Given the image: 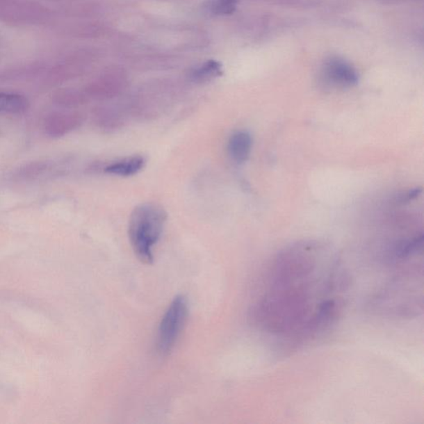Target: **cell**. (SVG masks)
Listing matches in <instances>:
<instances>
[{"label": "cell", "instance_id": "9c48e42d", "mask_svg": "<svg viewBox=\"0 0 424 424\" xmlns=\"http://www.w3.org/2000/svg\"><path fill=\"white\" fill-rule=\"evenodd\" d=\"M222 75V67L216 60H211L203 63L200 67L195 68L190 74V78L197 83H204V82L215 79Z\"/></svg>", "mask_w": 424, "mask_h": 424}, {"label": "cell", "instance_id": "30bf717a", "mask_svg": "<svg viewBox=\"0 0 424 424\" xmlns=\"http://www.w3.org/2000/svg\"><path fill=\"white\" fill-rule=\"evenodd\" d=\"M238 0H211L209 10L215 15H228L236 11Z\"/></svg>", "mask_w": 424, "mask_h": 424}, {"label": "cell", "instance_id": "ba28073f", "mask_svg": "<svg viewBox=\"0 0 424 424\" xmlns=\"http://www.w3.org/2000/svg\"><path fill=\"white\" fill-rule=\"evenodd\" d=\"M28 101L15 93H0V113L22 114L28 110Z\"/></svg>", "mask_w": 424, "mask_h": 424}, {"label": "cell", "instance_id": "7a4b0ae2", "mask_svg": "<svg viewBox=\"0 0 424 424\" xmlns=\"http://www.w3.org/2000/svg\"><path fill=\"white\" fill-rule=\"evenodd\" d=\"M161 206L148 202L138 205L132 211L129 222V238L138 259L145 265L154 262V248L161 238L167 220Z\"/></svg>", "mask_w": 424, "mask_h": 424}, {"label": "cell", "instance_id": "6da1fadb", "mask_svg": "<svg viewBox=\"0 0 424 424\" xmlns=\"http://www.w3.org/2000/svg\"><path fill=\"white\" fill-rule=\"evenodd\" d=\"M348 285L335 258L309 249L288 251L268 269L252 319L277 344L300 348L334 325Z\"/></svg>", "mask_w": 424, "mask_h": 424}, {"label": "cell", "instance_id": "8992f818", "mask_svg": "<svg viewBox=\"0 0 424 424\" xmlns=\"http://www.w3.org/2000/svg\"><path fill=\"white\" fill-rule=\"evenodd\" d=\"M146 164V160L142 156L135 155L117 160L104 168L106 174L119 176L131 177L136 175L142 170Z\"/></svg>", "mask_w": 424, "mask_h": 424}, {"label": "cell", "instance_id": "5b68a950", "mask_svg": "<svg viewBox=\"0 0 424 424\" xmlns=\"http://www.w3.org/2000/svg\"><path fill=\"white\" fill-rule=\"evenodd\" d=\"M81 124V117L75 113H55L46 119L44 129L47 135L58 138L74 131Z\"/></svg>", "mask_w": 424, "mask_h": 424}, {"label": "cell", "instance_id": "3957f363", "mask_svg": "<svg viewBox=\"0 0 424 424\" xmlns=\"http://www.w3.org/2000/svg\"><path fill=\"white\" fill-rule=\"evenodd\" d=\"M188 316V302L184 295H177L172 301L159 324L156 348L161 357H166L174 350Z\"/></svg>", "mask_w": 424, "mask_h": 424}, {"label": "cell", "instance_id": "52a82bcc", "mask_svg": "<svg viewBox=\"0 0 424 424\" xmlns=\"http://www.w3.org/2000/svg\"><path fill=\"white\" fill-rule=\"evenodd\" d=\"M252 148V138L248 132L237 131L228 141V153L233 161L243 163L247 161Z\"/></svg>", "mask_w": 424, "mask_h": 424}, {"label": "cell", "instance_id": "277c9868", "mask_svg": "<svg viewBox=\"0 0 424 424\" xmlns=\"http://www.w3.org/2000/svg\"><path fill=\"white\" fill-rule=\"evenodd\" d=\"M324 73L327 79L332 83L341 86H353L358 83V73L354 68L339 58H332L328 60L324 67Z\"/></svg>", "mask_w": 424, "mask_h": 424}]
</instances>
